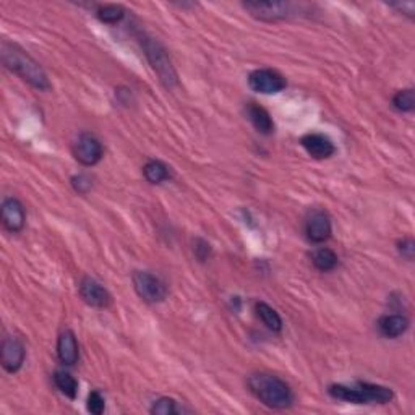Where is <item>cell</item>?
Instances as JSON below:
<instances>
[{
    "mask_svg": "<svg viewBox=\"0 0 415 415\" xmlns=\"http://www.w3.org/2000/svg\"><path fill=\"white\" fill-rule=\"evenodd\" d=\"M393 105L399 112H412L415 109L414 90H403L393 98Z\"/></svg>",
    "mask_w": 415,
    "mask_h": 415,
    "instance_id": "obj_24",
    "label": "cell"
},
{
    "mask_svg": "<svg viewBox=\"0 0 415 415\" xmlns=\"http://www.w3.org/2000/svg\"><path fill=\"white\" fill-rule=\"evenodd\" d=\"M25 357H26V350L20 339L6 338L2 341V347H0V362H2V367L6 368V372L17 373L23 367Z\"/></svg>",
    "mask_w": 415,
    "mask_h": 415,
    "instance_id": "obj_9",
    "label": "cell"
},
{
    "mask_svg": "<svg viewBox=\"0 0 415 415\" xmlns=\"http://www.w3.org/2000/svg\"><path fill=\"white\" fill-rule=\"evenodd\" d=\"M80 295L88 305L94 308H108L112 302L109 290L91 278H85L80 283Z\"/></svg>",
    "mask_w": 415,
    "mask_h": 415,
    "instance_id": "obj_10",
    "label": "cell"
},
{
    "mask_svg": "<svg viewBox=\"0 0 415 415\" xmlns=\"http://www.w3.org/2000/svg\"><path fill=\"white\" fill-rule=\"evenodd\" d=\"M133 287L138 297L148 303H159L168 297V287L163 281L146 271H136L133 274Z\"/></svg>",
    "mask_w": 415,
    "mask_h": 415,
    "instance_id": "obj_4",
    "label": "cell"
},
{
    "mask_svg": "<svg viewBox=\"0 0 415 415\" xmlns=\"http://www.w3.org/2000/svg\"><path fill=\"white\" fill-rule=\"evenodd\" d=\"M2 223L8 232H20L25 227L26 213L25 208L17 198H7L2 203Z\"/></svg>",
    "mask_w": 415,
    "mask_h": 415,
    "instance_id": "obj_11",
    "label": "cell"
},
{
    "mask_svg": "<svg viewBox=\"0 0 415 415\" xmlns=\"http://www.w3.org/2000/svg\"><path fill=\"white\" fill-rule=\"evenodd\" d=\"M141 44L143 49H145L148 61H150L153 70L158 73L161 83H163L165 88H172L177 85V72H175L172 62H170L169 55L163 45L153 38H145L141 41Z\"/></svg>",
    "mask_w": 415,
    "mask_h": 415,
    "instance_id": "obj_3",
    "label": "cell"
},
{
    "mask_svg": "<svg viewBox=\"0 0 415 415\" xmlns=\"http://www.w3.org/2000/svg\"><path fill=\"white\" fill-rule=\"evenodd\" d=\"M86 407L91 414H94V415H101L104 412L105 403H104V398L101 396L99 391H91L90 396H88Z\"/></svg>",
    "mask_w": 415,
    "mask_h": 415,
    "instance_id": "obj_25",
    "label": "cell"
},
{
    "mask_svg": "<svg viewBox=\"0 0 415 415\" xmlns=\"http://www.w3.org/2000/svg\"><path fill=\"white\" fill-rule=\"evenodd\" d=\"M91 179L85 174H78L75 177H72V187L75 188L78 193H88L91 190Z\"/></svg>",
    "mask_w": 415,
    "mask_h": 415,
    "instance_id": "obj_26",
    "label": "cell"
},
{
    "mask_svg": "<svg viewBox=\"0 0 415 415\" xmlns=\"http://www.w3.org/2000/svg\"><path fill=\"white\" fill-rule=\"evenodd\" d=\"M328 393L331 398L344 401V403L350 404H368L365 394L362 393V389L355 386H344V385H331L328 388Z\"/></svg>",
    "mask_w": 415,
    "mask_h": 415,
    "instance_id": "obj_17",
    "label": "cell"
},
{
    "mask_svg": "<svg viewBox=\"0 0 415 415\" xmlns=\"http://www.w3.org/2000/svg\"><path fill=\"white\" fill-rule=\"evenodd\" d=\"M248 389L255 398L271 409H289L294 404V393L290 386L279 376L271 373H255L247 380Z\"/></svg>",
    "mask_w": 415,
    "mask_h": 415,
    "instance_id": "obj_2",
    "label": "cell"
},
{
    "mask_svg": "<svg viewBox=\"0 0 415 415\" xmlns=\"http://www.w3.org/2000/svg\"><path fill=\"white\" fill-rule=\"evenodd\" d=\"M57 357L67 367H73L78 362V358H80V347H78L77 336L73 334V331L67 330L59 336Z\"/></svg>",
    "mask_w": 415,
    "mask_h": 415,
    "instance_id": "obj_13",
    "label": "cell"
},
{
    "mask_svg": "<svg viewBox=\"0 0 415 415\" xmlns=\"http://www.w3.org/2000/svg\"><path fill=\"white\" fill-rule=\"evenodd\" d=\"M0 57H2V63L6 68L20 77L28 85L39 91L50 90V81L43 67L30 54H26V50H23L20 45L2 41V44H0Z\"/></svg>",
    "mask_w": 415,
    "mask_h": 415,
    "instance_id": "obj_1",
    "label": "cell"
},
{
    "mask_svg": "<svg viewBox=\"0 0 415 415\" xmlns=\"http://www.w3.org/2000/svg\"><path fill=\"white\" fill-rule=\"evenodd\" d=\"M247 115L248 121L252 122V125L255 127L256 132H260L261 135H271V133L274 132L273 119H271L268 110L263 109L261 105L250 103L247 105Z\"/></svg>",
    "mask_w": 415,
    "mask_h": 415,
    "instance_id": "obj_15",
    "label": "cell"
},
{
    "mask_svg": "<svg viewBox=\"0 0 415 415\" xmlns=\"http://www.w3.org/2000/svg\"><path fill=\"white\" fill-rule=\"evenodd\" d=\"M331 232H333V225L328 213L323 210H313L305 219V235L307 239L313 243H323L330 241Z\"/></svg>",
    "mask_w": 415,
    "mask_h": 415,
    "instance_id": "obj_8",
    "label": "cell"
},
{
    "mask_svg": "<svg viewBox=\"0 0 415 415\" xmlns=\"http://www.w3.org/2000/svg\"><path fill=\"white\" fill-rule=\"evenodd\" d=\"M210 243H206L205 241H196V247H195V255L198 256V260L205 261L208 256H210Z\"/></svg>",
    "mask_w": 415,
    "mask_h": 415,
    "instance_id": "obj_28",
    "label": "cell"
},
{
    "mask_svg": "<svg viewBox=\"0 0 415 415\" xmlns=\"http://www.w3.org/2000/svg\"><path fill=\"white\" fill-rule=\"evenodd\" d=\"M409 318L404 315H399V313H394V315H385L378 320V331H380L381 336L388 339H396L399 336H403L405 331L409 330Z\"/></svg>",
    "mask_w": 415,
    "mask_h": 415,
    "instance_id": "obj_14",
    "label": "cell"
},
{
    "mask_svg": "<svg viewBox=\"0 0 415 415\" xmlns=\"http://www.w3.org/2000/svg\"><path fill=\"white\" fill-rule=\"evenodd\" d=\"M248 86L260 94H278L285 90L287 81L279 72L271 68H258L248 75Z\"/></svg>",
    "mask_w": 415,
    "mask_h": 415,
    "instance_id": "obj_5",
    "label": "cell"
},
{
    "mask_svg": "<svg viewBox=\"0 0 415 415\" xmlns=\"http://www.w3.org/2000/svg\"><path fill=\"white\" fill-rule=\"evenodd\" d=\"M150 412L153 415H174V414H185L190 412L188 409H183L182 405L172 398H159L156 399L153 405H151Z\"/></svg>",
    "mask_w": 415,
    "mask_h": 415,
    "instance_id": "obj_21",
    "label": "cell"
},
{
    "mask_svg": "<svg viewBox=\"0 0 415 415\" xmlns=\"http://www.w3.org/2000/svg\"><path fill=\"white\" fill-rule=\"evenodd\" d=\"M313 266L321 273H328L338 266V255L331 248L321 247L312 253Z\"/></svg>",
    "mask_w": 415,
    "mask_h": 415,
    "instance_id": "obj_18",
    "label": "cell"
},
{
    "mask_svg": "<svg viewBox=\"0 0 415 415\" xmlns=\"http://www.w3.org/2000/svg\"><path fill=\"white\" fill-rule=\"evenodd\" d=\"M255 308L258 316H260V320L266 328L274 331V333H279V331L283 330V318L279 316V313L276 312L273 307H270L268 303L265 302H258Z\"/></svg>",
    "mask_w": 415,
    "mask_h": 415,
    "instance_id": "obj_19",
    "label": "cell"
},
{
    "mask_svg": "<svg viewBox=\"0 0 415 415\" xmlns=\"http://www.w3.org/2000/svg\"><path fill=\"white\" fill-rule=\"evenodd\" d=\"M358 388L362 389V393L365 394L368 404H388L394 399V393L391 388L381 385H372V383H357Z\"/></svg>",
    "mask_w": 415,
    "mask_h": 415,
    "instance_id": "obj_16",
    "label": "cell"
},
{
    "mask_svg": "<svg viewBox=\"0 0 415 415\" xmlns=\"http://www.w3.org/2000/svg\"><path fill=\"white\" fill-rule=\"evenodd\" d=\"M73 156H75V159L80 164L91 168V165H96L103 159L104 148L94 135L81 133L75 141V145H73Z\"/></svg>",
    "mask_w": 415,
    "mask_h": 415,
    "instance_id": "obj_6",
    "label": "cell"
},
{
    "mask_svg": "<svg viewBox=\"0 0 415 415\" xmlns=\"http://www.w3.org/2000/svg\"><path fill=\"white\" fill-rule=\"evenodd\" d=\"M391 7L396 8V10L403 12L404 15H407L410 18H414L415 13V3L414 2H398V3H391Z\"/></svg>",
    "mask_w": 415,
    "mask_h": 415,
    "instance_id": "obj_29",
    "label": "cell"
},
{
    "mask_svg": "<svg viewBox=\"0 0 415 415\" xmlns=\"http://www.w3.org/2000/svg\"><path fill=\"white\" fill-rule=\"evenodd\" d=\"M301 143L313 159H328L336 151L333 141L321 133H308L302 138Z\"/></svg>",
    "mask_w": 415,
    "mask_h": 415,
    "instance_id": "obj_12",
    "label": "cell"
},
{
    "mask_svg": "<svg viewBox=\"0 0 415 415\" xmlns=\"http://www.w3.org/2000/svg\"><path fill=\"white\" fill-rule=\"evenodd\" d=\"M398 250L401 253V256L405 258V260L412 261L415 253V243L412 239H404V241H401L398 243Z\"/></svg>",
    "mask_w": 415,
    "mask_h": 415,
    "instance_id": "obj_27",
    "label": "cell"
},
{
    "mask_svg": "<svg viewBox=\"0 0 415 415\" xmlns=\"http://www.w3.org/2000/svg\"><path fill=\"white\" fill-rule=\"evenodd\" d=\"M54 381L55 386H57L59 389H61L62 394H65L67 398L75 399L78 394V381L73 378L68 372H55L54 375Z\"/></svg>",
    "mask_w": 415,
    "mask_h": 415,
    "instance_id": "obj_22",
    "label": "cell"
},
{
    "mask_svg": "<svg viewBox=\"0 0 415 415\" xmlns=\"http://www.w3.org/2000/svg\"><path fill=\"white\" fill-rule=\"evenodd\" d=\"M143 174H145V179L153 185H158V183H163L170 179V170L168 165L161 161H150L145 168H143Z\"/></svg>",
    "mask_w": 415,
    "mask_h": 415,
    "instance_id": "obj_20",
    "label": "cell"
},
{
    "mask_svg": "<svg viewBox=\"0 0 415 415\" xmlns=\"http://www.w3.org/2000/svg\"><path fill=\"white\" fill-rule=\"evenodd\" d=\"M98 18L103 23H108V25H115L125 17V10L121 6H104L98 8Z\"/></svg>",
    "mask_w": 415,
    "mask_h": 415,
    "instance_id": "obj_23",
    "label": "cell"
},
{
    "mask_svg": "<svg viewBox=\"0 0 415 415\" xmlns=\"http://www.w3.org/2000/svg\"><path fill=\"white\" fill-rule=\"evenodd\" d=\"M243 8L253 18L261 21L284 20L292 12V6L289 2H245Z\"/></svg>",
    "mask_w": 415,
    "mask_h": 415,
    "instance_id": "obj_7",
    "label": "cell"
}]
</instances>
